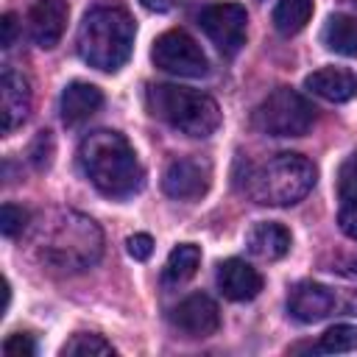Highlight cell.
Instances as JSON below:
<instances>
[{"label": "cell", "instance_id": "obj_4", "mask_svg": "<svg viewBox=\"0 0 357 357\" xmlns=\"http://www.w3.org/2000/svg\"><path fill=\"white\" fill-rule=\"evenodd\" d=\"M145 103L153 117L165 120L170 128L187 137H209L220 126L218 103L195 89L176 86V84H151L145 92Z\"/></svg>", "mask_w": 357, "mask_h": 357}, {"label": "cell", "instance_id": "obj_9", "mask_svg": "<svg viewBox=\"0 0 357 357\" xmlns=\"http://www.w3.org/2000/svg\"><path fill=\"white\" fill-rule=\"evenodd\" d=\"M198 25L223 56H234L245 45L248 14L240 3H212L198 14Z\"/></svg>", "mask_w": 357, "mask_h": 357}, {"label": "cell", "instance_id": "obj_15", "mask_svg": "<svg viewBox=\"0 0 357 357\" xmlns=\"http://www.w3.org/2000/svg\"><path fill=\"white\" fill-rule=\"evenodd\" d=\"M304 86L329 103H346L357 98V75L343 67H321L304 78Z\"/></svg>", "mask_w": 357, "mask_h": 357}, {"label": "cell", "instance_id": "obj_10", "mask_svg": "<svg viewBox=\"0 0 357 357\" xmlns=\"http://www.w3.org/2000/svg\"><path fill=\"white\" fill-rule=\"evenodd\" d=\"M212 170L204 159L195 156H178L165 167L162 190L176 201H195L209 190Z\"/></svg>", "mask_w": 357, "mask_h": 357}, {"label": "cell", "instance_id": "obj_29", "mask_svg": "<svg viewBox=\"0 0 357 357\" xmlns=\"http://www.w3.org/2000/svg\"><path fill=\"white\" fill-rule=\"evenodd\" d=\"M148 11H170L176 6V0H139Z\"/></svg>", "mask_w": 357, "mask_h": 357}, {"label": "cell", "instance_id": "obj_21", "mask_svg": "<svg viewBox=\"0 0 357 357\" xmlns=\"http://www.w3.org/2000/svg\"><path fill=\"white\" fill-rule=\"evenodd\" d=\"M61 354H78V357L100 354V357H109V354H114V346H112L106 337H100V335L78 332V335H73V337L61 346Z\"/></svg>", "mask_w": 357, "mask_h": 357}, {"label": "cell", "instance_id": "obj_7", "mask_svg": "<svg viewBox=\"0 0 357 357\" xmlns=\"http://www.w3.org/2000/svg\"><path fill=\"white\" fill-rule=\"evenodd\" d=\"M287 312L301 324H315L329 315H357V290L298 282L287 296Z\"/></svg>", "mask_w": 357, "mask_h": 357}, {"label": "cell", "instance_id": "obj_12", "mask_svg": "<svg viewBox=\"0 0 357 357\" xmlns=\"http://www.w3.org/2000/svg\"><path fill=\"white\" fill-rule=\"evenodd\" d=\"M31 112V84L14 67H6L0 75V120L3 134H11L17 126L28 120Z\"/></svg>", "mask_w": 357, "mask_h": 357}, {"label": "cell", "instance_id": "obj_23", "mask_svg": "<svg viewBox=\"0 0 357 357\" xmlns=\"http://www.w3.org/2000/svg\"><path fill=\"white\" fill-rule=\"evenodd\" d=\"M337 201H357V151L337 170Z\"/></svg>", "mask_w": 357, "mask_h": 357}, {"label": "cell", "instance_id": "obj_11", "mask_svg": "<svg viewBox=\"0 0 357 357\" xmlns=\"http://www.w3.org/2000/svg\"><path fill=\"white\" fill-rule=\"evenodd\" d=\"M170 321L176 329H181L190 337H209L220 326V312L206 293H192L176 304Z\"/></svg>", "mask_w": 357, "mask_h": 357}, {"label": "cell", "instance_id": "obj_22", "mask_svg": "<svg viewBox=\"0 0 357 357\" xmlns=\"http://www.w3.org/2000/svg\"><path fill=\"white\" fill-rule=\"evenodd\" d=\"M318 349H321V351H329V354L357 349V326H351V324H335V326H329V329L321 335Z\"/></svg>", "mask_w": 357, "mask_h": 357}, {"label": "cell", "instance_id": "obj_17", "mask_svg": "<svg viewBox=\"0 0 357 357\" xmlns=\"http://www.w3.org/2000/svg\"><path fill=\"white\" fill-rule=\"evenodd\" d=\"M290 231L282 226V223H273V220H262V223H254L248 237H245V245L254 257L259 259H282L287 251H290Z\"/></svg>", "mask_w": 357, "mask_h": 357}, {"label": "cell", "instance_id": "obj_25", "mask_svg": "<svg viewBox=\"0 0 357 357\" xmlns=\"http://www.w3.org/2000/svg\"><path fill=\"white\" fill-rule=\"evenodd\" d=\"M3 354L6 357H33L36 354V343L31 335H22V332H14L6 337L3 343Z\"/></svg>", "mask_w": 357, "mask_h": 357}, {"label": "cell", "instance_id": "obj_20", "mask_svg": "<svg viewBox=\"0 0 357 357\" xmlns=\"http://www.w3.org/2000/svg\"><path fill=\"white\" fill-rule=\"evenodd\" d=\"M312 17V0H279L273 8V28L282 36L298 33Z\"/></svg>", "mask_w": 357, "mask_h": 357}, {"label": "cell", "instance_id": "obj_28", "mask_svg": "<svg viewBox=\"0 0 357 357\" xmlns=\"http://www.w3.org/2000/svg\"><path fill=\"white\" fill-rule=\"evenodd\" d=\"M0 28H3L0 45H3V47H11V45H14V36H17V17H14V14H3Z\"/></svg>", "mask_w": 357, "mask_h": 357}, {"label": "cell", "instance_id": "obj_1", "mask_svg": "<svg viewBox=\"0 0 357 357\" xmlns=\"http://www.w3.org/2000/svg\"><path fill=\"white\" fill-rule=\"evenodd\" d=\"M78 162L86 178L109 198L134 195L142 187V165L131 148V142L117 131H92L81 139Z\"/></svg>", "mask_w": 357, "mask_h": 357}, {"label": "cell", "instance_id": "obj_2", "mask_svg": "<svg viewBox=\"0 0 357 357\" xmlns=\"http://www.w3.org/2000/svg\"><path fill=\"white\" fill-rule=\"evenodd\" d=\"M36 251L42 262L59 271H84L98 262L103 251V234L92 218L59 209L36 229Z\"/></svg>", "mask_w": 357, "mask_h": 357}, {"label": "cell", "instance_id": "obj_13", "mask_svg": "<svg viewBox=\"0 0 357 357\" xmlns=\"http://www.w3.org/2000/svg\"><path fill=\"white\" fill-rule=\"evenodd\" d=\"M67 17H70V8L64 0H36L28 11V36L39 47L50 50L64 36Z\"/></svg>", "mask_w": 357, "mask_h": 357}, {"label": "cell", "instance_id": "obj_5", "mask_svg": "<svg viewBox=\"0 0 357 357\" xmlns=\"http://www.w3.org/2000/svg\"><path fill=\"white\" fill-rule=\"evenodd\" d=\"M315 165L301 153H276L248 176V195L265 206L298 204L315 187Z\"/></svg>", "mask_w": 357, "mask_h": 357}, {"label": "cell", "instance_id": "obj_6", "mask_svg": "<svg viewBox=\"0 0 357 357\" xmlns=\"http://www.w3.org/2000/svg\"><path fill=\"white\" fill-rule=\"evenodd\" d=\"M251 123L268 137H304L315 123V106L296 89L279 86L254 109Z\"/></svg>", "mask_w": 357, "mask_h": 357}, {"label": "cell", "instance_id": "obj_18", "mask_svg": "<svg viewBox=\"0 0 357 357\" xmlns=\"http://www.w3.org/2000/svg\"><path fill=\"white\" fill-rule=\"evenodd\" d=\"M321 42L326 50L337 56L357 59V17L351 14H332L321 31Z\"/></svg>", "mask_w": 357, "mask_h": 357}, {"label": "cell", "instance_id": "obj_26", "mask_svg": "<svg viewBox=\"0 0 357 357\" xmlns=\"http://www.w3.org/2000/svg\"><path fill=\"white\" fill-rule=\"evenodd\" d=\"M337 226L346 237L357 240V201H340L337 209Z\"/></svg>", "mask_w": 357, "mask_h": 357}, {"label": "cell", "instance_id": "obj_27", "mask_svg": "<svg viewBox=\"0 0 357 357\" xmlns=\"http://www.w3.org/2000/svg\"><path fill=\"white\" fill-rule=\"evenodd\" d=\"M151 251H153V240H151V234H131L128 237V254L134 257V259H139V262H145L148 257H151Z\"/></svg>", "mask_w": 357, "mask_h": 357}, {"label": "cell", "instance_id": "obj_19", "mask_svg": "<svg viewBox=\"0 0 357 357\" xmlns=\"http://www.w3.org/2000/svg\"><path fill=\"white\" fill-rule=\"evenodd\" d=\"M201 265V248L192 245V243H181L176 245L170 254H167V262H165V282L167 284H184L195 276Z\"/></svg>", "mask_w": 357, "mask_h": 357}, {"label": "cell", "instance_id": "obj_14", "mask_svg": "<svg viewBox=\"0 0 357 357\" xmlns=\"http://www.w3.org/2000/svg\"><path fill=\"white\" fill-rule=\"evenodd\" d=\"M215 279H218V290L231 301H251L262 290L259 271L254 265H248L245 259H237V257L223 259L218 265V276Z\"/></svg>", "mask_w": 357, "mask_h": 357}, {"label": "cell", "instance_id": "obj_24", "mask_svg": "<svg viewBox=\"0 0 357 357\" xmlns=\"http://www.w3.org/2000/svg\"><path fill=\"white\" fill-rule=\"evenodd\" d=\"M28 220H31V215H28L22 206H17V204H3V209H0V231H3L6 237H17V234L28 226Z\"/></svg>", "mask_w": 357, "mask_h": 357}, {"label": "cell", "instance_id": "obj_8", "mask_svg": "<svg viewBox=\"0 0 357 357\" xmlns=\"http://www.w3.org/2000/svg\"><path fill=\"white\" fill-rule=\"evenodd\" d=\"M151 59L159 70H165L170 75H181V78H201L209 70L201 45L181 28H173V31H165L162 36H156V42L151 47Z\"/></svg>", "mask_w": 357, "mask_h": 357}, {"label": "cell", "instance_id": "obj_3", "mask_svg": "<svg viewBox=\"0 0 357 357\" xmlns=\"http://www.w3.org/2000/svg\"><path fill=\"white\" fill-rule=\"evenodd\" d=\"M134 20L123 6L114 3H103L95 6L84 14L81 25H78V56L103 73H114L120 70L134 47Z\"/></svg>", "mask_w": 357, "mask_h": 357}, {"label": "cell", "instance_id": "obj_16", "mask_svg": "<svg viewBox=\"0 0 357 357\" xmlns=\"http://www.w3.org/2000/svg\"><path fill=\"white\" fill-rule=\"evenodd\" d=\"M103 106V92L95 84L73 81L61 92V120L67 126H81Z\"/></svg>", "mask_w": 357, "mask_h": 357}]
</instances>
